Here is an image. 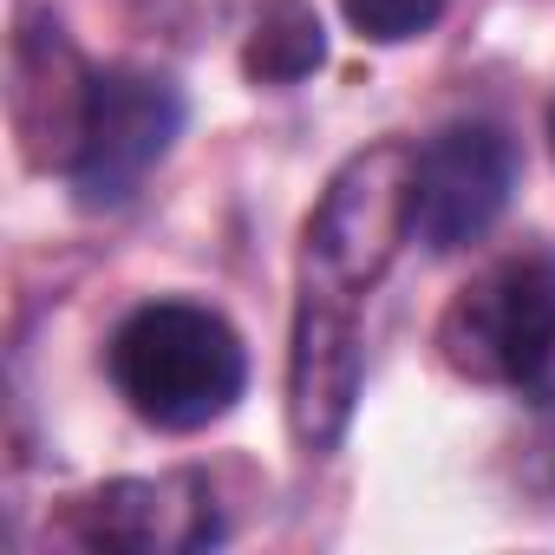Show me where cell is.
Returning <instances> with one entry per match:
<instances>
[{
    "instance_id": "cell-4",
    "label": "cell",
    "mask_w": 555,
    "mask_h": 555,
    "mask_svg": "<svg viewBox=\"0 0 555 555\" xmlns=\"http://www.w3.org/2000/svg\"><path fill=\"white\" fill-rule=\"evenodd\" d=\"M438 347L464 379H490V386L542 379L555 360V268L542 255H516L477 274L444 308Z\"/></svg>"
},
{
    "instance_id": "cell-6",
    "label": "cell",
    "mask_w": 555,
    "mask_h": 555,
    "mask_svg": "<svg viewBox=\"0 0 555 555\" xmlns=\"http://www.w3.org/2000/svg\"><path fill=\"white\" fill-rule=\"evenodd\" d=\"M79 535L99 548H131V555H183L222 535L216 522V496L203 490V477L177 470V477H125L105 483L99 496L79 503Z\"/></svg>"
},
{
    "instance_id": "cell-2",
    "label": "cell",
    "mask_w": 555,
    "mask_h": 555,
    "mask_svg": "<svg viewBox=\"0 0 555 555\" xmlns=\"http://www.w3.org/2000/svg\"><path fill=\"white\" fill-rule=\"evenodd\" d=\"M105 360L118 399L157 431H203L248 386L242 334L196 301H144L138 314H125Z\"/></svg>"
},
{
    "instance_id": "cell-5",
    "label": "cell",
    "mask_w": 555,
    "mask_h": 555,
    "mask_svg": "<svg viewBox=\"0 0 555 555\" xmlns=\"http://www.w3.org/2000/svg\"><path fill=\"white\" fill-rule=\"evenodd\" d=\"M516 190V144L496 125H451L412 164V235L457 255L496 229Z\"/></svg>"
},
{
    "instance_id": "cell-1",
    "label": "cell",
    "mask_w": 555,
    "mask_h": 555,
    "mask_svg": "<svg viewBox=\"0 0 555 555\" xmlns=\"http://www.w3.org/2000/svg\"><path fill=\"white\" fill-rule=\"evenodd\" d=\"M412 164L418 151L386 138L353 151L327 177L301 229L288 366H360V308L373 301L399 242L412 235Z\"/></svg>"
},
{
    "instance_id": "cell-8",
    "label": "cell",
    "mask_w": 555,
    "mask_h": 555,
    "mask_svg": "<svg viewBox=\"0 0 555 555\" xmlns=\"http://www.w3.org/2000/svg\"><path fill=\"white\" fill-rule=\"evenodd\" d=\"M347 8V27L373 47H405L418 34L438 27V14L451 8V0H340Z\"/></svg>"
},
{
    "instance_id": "cell-7",
    "label": "cell",
    "mask_w": 555,
    "mask_h": 555,
    "mask_svg": "<svg viewBox=\"0 0 555 555\" xmlns=\"http://www.w3.org/2000/svg\"><path fill=\"white\" fill-rule=\"evenodd\" d=\"M321 60H327V34L308 0H261L255 34L242 47V73L255 86H301L308 73H321Z\"/></svg>"
},
{
    "instance_id": "cell-3",
    "label": "cell",
    "mask_w": 555,
    "mask_h": 555,
    "mask_svg": "<svg viewBox=\"0 0 555 555\" xmlns=\"http://www.w3.org/2000/svg\"><path fill=\"white\" fill-rule=\"evenodd\" d=\"M177 138H183V92L164 73H144V66L92 73L79 144L66 157V183L79 209H125L144 190V177L170 157Z\"/></svg>"
}]
</instances>
